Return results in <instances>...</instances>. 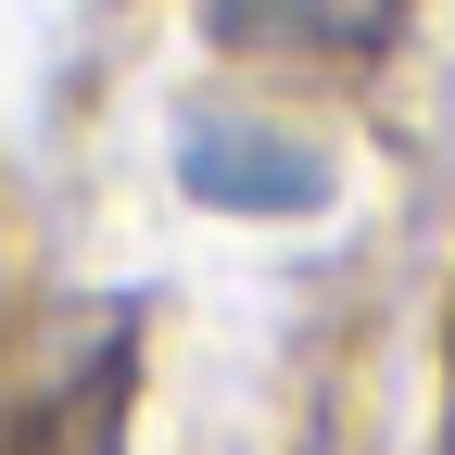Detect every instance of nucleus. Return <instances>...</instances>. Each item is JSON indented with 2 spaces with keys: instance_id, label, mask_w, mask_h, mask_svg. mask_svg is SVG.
I'll use <instances>...</instances> for the list:
<instances>
[{
  "instance_id": "obj_2",
  "label": "nucleus",
  "mask_w": 455,
  "mask_h": 455,
  "mask_svg": "<svg viewBox=\"0 0 455 455\" xmlns=\"http://www.w3.org/2000/svg\"><path fill=\"white\" fill-rule=\"evenodd\" d=\"M228 51H278V64H379L405 0H203Z\"/></svg>"
},
{
  "instance_id": "obj_3",
  "label": "nucleus",
  "mask_w": 455,
  "mask_h": 455,
  "mask_svg": "<svg viewBox=\"0 0 455 455\" xmlns=\"http://www.w3.org/2000/svg\"><path fill=\"white\" fill-rule=\"evenodd\" d=\"M0 455H127V355H89V379L38 392Z\"/></svg>"
},
{
  "instance_id": "obj_1",
  "label": "nucleus",
  "mask_w": 455,
  "mask_h": 455,
  "mask_svg": "<svg viewBox=\"0 0 455 455\" xmlns=\"http://www.w3.org/2000/svg\"><path fill=\"white\" fill-rule=\"evenodd\" d=\"M178 190L215 203V215H316V203L341 190V164H329L316 140H291V127H266V114L190 101V114H178Z\"/></svg>"
}]
</instances>
